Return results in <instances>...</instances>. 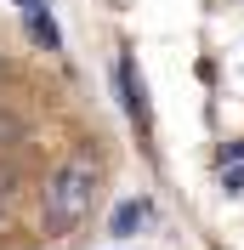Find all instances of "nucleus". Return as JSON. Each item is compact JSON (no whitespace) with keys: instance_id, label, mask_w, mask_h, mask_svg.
Segmentation results:
<instances>
[{"instance_id":"obj_1","label":"nucleus","mask_w":244,"mask_h":250,"mask_svg":"<svg viewBox=\"0 0 244 250\" xmlns=\"http://www.w3.org/2000/svg\"><path fill=\"white\" fill-rule=\"evenodd\" d=\"M91 199H97V159L80 154V159H68V165L51 176V188H46V222L62 233V228H74V222L91 210Z\"/></svg>"},{"instance_id":"obj_2","label":"nucleus","mask_w":244,"mask_h":250,"mask_svg":"<svg viewBox=\"0 0 244 250\" xmlns=\"http://www.w3.org/2000/svg\"><path fill=\"white\" fill-rule=\"evenodd\" d=\"M114 80H120V91H125V108H131V120L148 131V97H142V85H137V62L120 57V62H114Z\"/></svg>"},{"instance_id":"obj_3","label":"nucleus","mask_w":244,"mask_h":250,"mask_svg":"<svg viewBox=\"0 0 244 250\" xmlns=\"http://www.w3.org/2000/svg\"><path fill=\"white\" fill-rule=\"evenodd\" d=\"M23 23H29V34H34V46H46V51H57V46H62V34H57V23H51L46 12H29V17H23Z\"/></svg>"},{"instance_id":"obj_4","label":"nucleus","mask_w":244,"mask_h":250,"mask_svg":"<svg viewBox=\"0 0 244 250\" xmlns=\"http://www.w3.org/2000/svg\"><path fill=\"white\" fill-rule=\"evenodd\" d=\"M142 216H148V205H142V199H125V205H120V210H114V233H120V239H125V233H131V228H137V222H142Z\"/></svg>"},{"instance_id":"obj_5","label":"nucleus","mask_w":244,"mask_h":250,"mask_svg":"<svg viewBox=\"0 0 244 250\" xmlns=\"http://www.w3.org/2000/svg\"><path fill=\"white\" fill-rule=\"evenodd\" d=\"M222 182H227L233 193H239V188H244V165H227V171H222Z\"/></svg>"},{"instance_id":"obj_6","label":"nucleus","mask_w":244,"mask_h":250,"mask_svg":"<svg viewBox=\"0 0 244 250\" xmlns=\"http://www.w3.org/2000/svg\"><path fill=\"white\" fill-rule=\"evenodd\" d=\"M233 159H244V142H227L222 148V165H233Z\"/></svg>"},{"instance_id":"obj_7","label":"nucleus","mask_w":244,"mask_h":250,"mask_svg":"<svg viewBox=\"0 0 244 250\" xmlns=\"http://www.w3.org/2000/svg\"><path fill=\"white\" fill-rule=\"evenodd\" d=\"M0 137H23V125H17V120H0Z\"/></svg>"},{"instance_id":"obj_8","label":"nucleus","mask_w":244,"mask_h":250,"mask_svg":"<svg viewBox=\"0 0 244 250\" xmlns=\"http://www.w3.org/2000/svg\"><path fill=\"white\" fill-rule=\"evenodd\" d=\"M17 6H23V17H29V12H46V0H17Z\"/></svg>"}]
</instances>
